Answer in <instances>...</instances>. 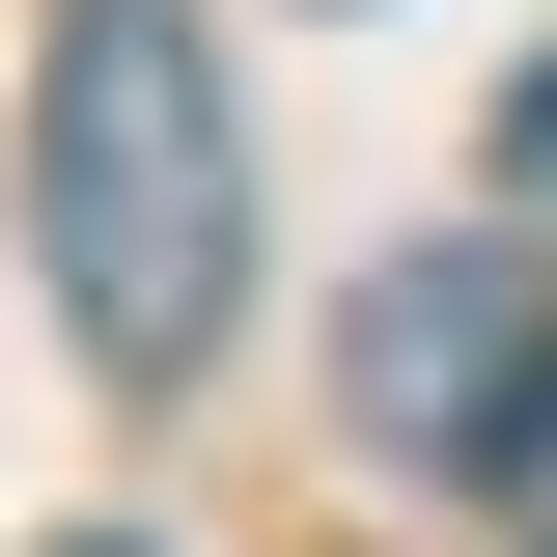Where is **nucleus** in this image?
Masks as SVG:
<instances>
[{
    "instance_id": "nucleus-1",
    "label": "nucleus",
    "mask_w": 557,
    "mask_h": 557,
    "mask_svg": "<svg viewBox=\"0 0 557 557\" xmlns=\"http://www.w3.org/2000/svg\"><path fill=\"white\" fill-rule=\"evenodd\" d=\"M28 251H57V335L112 391L251 307V139L196 84V0H57V84H28Z\"/></svg>"
},
{
    "instance_id": "nucleus-2",
    "label": "nucleus",
    "mask_w": 557,
    "mask_h": 557,
    "mask_svg": "<svg viewBox=\"0 0 557 557\" xmlns=\"http://www.w3.org/2000/svg\"><path fill=\"white\" fill-rule=\"evenodd\" d=\"M530 251H391L362 278V335H335V391H362V446L391 474H502V418H530Z\"/></svg>"
},
{
    "instance_id": "nucleus-3",
    "label": "nucleus",
    "mask_w": 557,
    "mask_h": 557,
    "mask_svg": "<svg viewBox=\"0 0 557 557\" xmlns=\"http://www.w3.org/2000/svg\"><path fill=\"white\" fill-rule=\"evenodd\" d=\"M502 223H557V57H530V112H502Z\"/></svg>"
},
{
    "instance_id": "nucleus-4",
    "label": "nucleus",
    "mask_w": 557,
    "mask_h": 557,
    "mask_svg": "<svg viewBox=\"0 0 557 557\" xmlns=\"http://www.w3.org/2000/svg\"><path fill=\"white\" fill-rule=\"evenodd\" d=\"M502 502H557V362H530V418H502Z\"/></svg>"
},
{
    "instance_id": "nucleus-5",
    "label": "nucleus",
    "mask_w": 557,
    "mask_h": 557,
    "mask_svg": "<svg viewBox=\"0 0 557 557\" xmlns=\"http://www.w3.org/2000/svg\"><path fill=\"white\" fill-rule=\"evenodd\" d=\"M84 557H139V530H84Z\"/></svg>"
}]
</instances>
